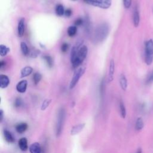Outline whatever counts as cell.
<instances>
[{
	"label": "cell",
	"instance_id": "6da1fadb",
	"mask_svg": "<svg viewBox=\"0 0 153 153\" xmlns=\"http://www.w3.org/2000/svg\"><path fill=\"white\" fill-rule=\"evenodd\" d=\"M109 32V28L107 23H103L100 24L97 26L94 32L93 37V41L96 43H98L104 41L108 36Z\"/></svg>",
	"mask_w": 153,
	"mask_h": 153
},
{
	"label": "cell",
	"instance_id": "7a4b0ae2",
	"mask_svg": "<svg viewBox=\"0 0 153 153\" xmlns=\"http://www.w3.org/2000/svg\"><path fill=\"white\" fill-rule=\"evenodd\" d=\"M88 54V48L85 45H81L78 51L76 58L71 62L74 68H77L83 62Z\"/></svg>",
	"mask_w": 153,
	"mask_h": 153
},
{
	"label": "cell",
	"instance_id": "3957f363",
	"mask_svg": "<svg viewBox=\"0 0 153 153\" xmlns=\"http://www.w3.org/2000/svg\"><path fill=\"white\" fill-rule=\"evenodd\" d=\"M65 111L63 108H60L59 111L57 115V123L56 126V137L60 136L62 133L63 124L65 122Z\"/></svg>",
	"mask_w": 153,
	"mask_h": 153
},
{
	"label": "cell",
	"instance_id": "277c9868",
	"mask_svg": "<svg viewBox=\"0 0 153 153\" xmlns=\"http://www.w3.org/2000/svg\"><path fill=\"white\" fill-rule=\"evenodd\" d=\"M145 63L149 65L153 62V40L149 39L145 43Z\"/></svg>",
	"mask_w": 153,
	"mask_h": 153
},
{
	"label": "cell",
	"instance_id": "5b68a950",
	"mask_svg": "<svg viewBox=\"0 0 153 153\" xmlns=\"http://www.w3.org/2000/svg\"><path fill=\"white\" fill-rule=\"evenodd\" d=\"M85 72V68H80L78 69L74 74L72 79L69 84V88L72 89L74 88L75 85L77 84L78 82L79 81L80 78L83 75Z\"/></svg>",
	"mask_w": 153,
	"mask_h": 153
},
{
	"label": "cell",
	"instance_id": "8992f818",
	"mask_svg": "<svg viewBox=\"0 0 153 153\" xmlns=\"http://www.w3.org/2000/svg\"><path fill=\"white\" fill-rule=\"evenodd\" d=\"M90 5L102 9H108L112 5V0H93Z\"/></svg>",
	"mask_w": 153,
	"mask_h": 153
},
{
	"label": "cell",
	"instance_id": "52a82bcc",
	"mask_svg": "<svg viewBox=\"0 0 153 153\" xmlns=\"http://www.w3.org/2000/svg\"><path fill=\"white\" fill-rule=\"evenodd\" d=\"M27 86V81L25 79L20 81L16 85V90L19 93H23L26 91Z\"/></svg>",
	"mask_w": 153,
	"mask_h": 153
},
{
	"label": "cell",
	"instance_id": "ba28073f",
	"mask_svg": "<svg viewBox=\"0 0 153 153\" xmlns=\"http://www.w3.org/2000/svg\"><path fill=\"white\" fill-rule=\"evenodd\" d=\"M25 30V22L24 18H21L18 22L17 25V33L20 37H22Z\"/></svg>",
	"mask_w": 153,
	"mask_h": 153
},
{
	"label": "cell",
	"instance_id": "9c48e42d",
	"mask_svg": "<svg viewBox=\"0 0 153 153\" xmlns=\"http://www.w3.org/2000/svg\"><path fill=\"white\" fill-rule=\"evenodd\" d=\"M133 25L135 27H137L139 26V22H140V15H139V9L137 6H135L133 10Z\"/></svg>",
	"mask_w": 153,
	"mask_h": 153
},
{
	"label": "cell",
	"instance_id": "30bf717a",
	"mask_svg": "<svg viewBox=\"0 0 153 153\" xmlns=\"http://www.w3.org/2000/svg\"><path fill=\"white\" fill-rule=\"evenodd\" d=\"M115 72V62L114 59H111L109 62L108 70V81L111 82L114 79V74Z\"/></svg>",
	"mask_w": 153,
	"mask_h": 153
},
{
	"label": "cell",
	"instance_id": "8fae6325",
	"mask_svg": "<svg viewBox=\"0 0 153 153\" xmlns=\"http://www.w3.org/2000/svg\"><path fill=\"white\" fill-rule=\"evenodd\" d=\"M29 150L30 153H41L42 151L41 145L38 142L32 143L29 147Z\"/></svg>",
	"mask_w": 153,
	"mask_h": 153
},
{
	"label": "cell",
	"instance_id": "7c38bea8",
	"mask_svg": "<svg viewBox=\"0 0 153 153\" xmlns=\"http://www.w3.org/2000/svg\"><path fill=\"white\" fill-rule=\"evenodd\" d=\"M85 125V123H81V124L75 125L71 128V133H70L71 134L74 136V135H76V134L79 133L84 128Z\"/></svg>",
	"mask_w": 153,
	"mask_h": 153
},
{
	"label": "cell",
	"instance_id": "4fadbf2b",
	"mask_svg": "<svg viewBox=\"0 0 153 153\" xmlns=\"http://www.w3.org/2000/svg\"><path fill=\"white\" fill-rule=\"evenodd\" d=\"M15 128H16V131L18 133L22 134L27 130V129L28 128V125L26 123H23V122L20 123H18L16 124Z\"/></svg>",
	"mask_w": 153,
	"mask_h": 153
},
{
	"label": "cell",
	"instance_id": "5bb4252c",
	"mask_svg": "<svg viewBox=\"0 0 153 153\" xmlns=\"http://www.w3.org/2000/svg\"><path fill=\"white\" fill-rule=\"evenodd\" d=\"M10 84V79L8 76L1 74L0 75V87L1 88H5L8 86Z\"/></svg>",
	"mask_w": 153,
	"mask_h": 153
},
{
	"label": "cell",
	"instance_id": "9a60e30c",
	"mask_svg": "<svg viewBox=\"0 0 153 153\" xmlns=\"http://www.w3.org/2000/svg\"><path fill=\"white\" fill-rule=\"evenodd\" d=\"M18 145L20 150L22 151H26L28 149L27 140L26 137H22L18 142Z\"/></svg>",
	"mask_w": 153,
	"mask_h": 153
},
{
	"label": "cell",
	"instance_id": "2e32d148",
	"mask_svg": "<svg viewBox=\"0 0 153 153\" xmlns=\"http://www.w3.org/2000/svg\"><path fill=\"white\" fill-rule=\"evenodd\" d=\"M33 71V68L31 66H26L23 68L20 71V77L21 78H25L29 75L31 74V73Z\"/></svg>",
	"mask_w": 153,
	"mask_h": 153
},
{
	"label": "cell",
	"instance_id": "e0dca14e",
	"mask_svg": "<svg viewBox=\"0 0 153 153\" xmlns=\"http://www.w3.org/2000/svg\"><path fill=\"white\" fill-rule=\"evenodd\" d=\"M4 136L6 142L9 143H12L15 142V138L14 137L13 135L10 131L7 130H4Z\"/></svg>",
	"mask_w": 153,
	"mask_h": 153
},
{
	"label": "cell",
	"instance_id": "ac0fdd59",
	"mask_svg": "<svg viewBox=\"0 0 153 153\" xmlns=\"http://www.w3.org/2000/svg\"><path fill=\"white\" fill-rule=\"evenodd\" d=\"M120 84L123 90H126L127 87V80L124 74H121L120 76Z\"/></svg>",
	"mask_w": 153,
	"mask_h": 153
},
{
	"label": "cell",
	"instance_id": "d6986e66",
	"mask_svg": "<svg viewBox=\"0 0 153 153\" xmlns=\"http://www.w3.org/2000/svg\"><path fill=\"white\" fill-rule=\"evenodd\" d=\"M55 11L58 16H62L63 15H64L65 10L64 9L63 5L62 4H57L56 7Z\"/></svg>",
	"mask_w": 153,
	"mask_h": 153
},
{
	"label": "cell",
	"instance_id": "ffe728a7",
	"mask_svg": "<svg viewBox=\"0 0 153 153\" xmlns=\"http://www.w3.org/2000/svg\"><path fill=\"white\" fill-rule=\"evenodd\" d=\"M143 126H144V123L142 118L140 117L137 118L135 124V129L137 131H140L143 128Z\"/></svg>",
	"mask_w": 153,
	"mask_h": 153
},
{
	"label": "cell",
	"instance_id": "44dd1931",
	"mask_svg": "<svg viewBox=\"0 0 153 153\" xmlns=\"http://www.w3.org/2000/svg\"><path fill=\"white\" fill-rule=\"evenodd\" d=\"M84 29L85 32L87 33H89L90 32V28H91V25H90V20L88 17V16H85V20H84Z\"/></svg>",
	"mask_w": 153,
	"mask_h": 153
},
{
	"label": "cell",
	"instance_id": "7402d4cb",
	"mask_svg": "<svg viewBox=\"0 0 153 153\" xmlns=\"http://www.w3.org/2000/svg\"><path fill=\"white\" fill-rule=\"evenodd\" d=\"M76 32H77V28H76V26H70L67 29L68 35L70 37L75 36Z\"/></svg>",
	"mask_w": 153,
	"mask_h": 153
},
{
	"label": "cell",
	"instance_id": "603a6c76",
	"mask_svg": "<svg viewBox=\"0 0 153 153\" xmlns=\"http://www.w3.org/2000/svg\"><path fill=\"white\" fill-rule=\"evenodd\" d=\"M43 59L45 60L47 65L50 68H52L53 66V58L49 55H45L43 56Z\"/></svg>",
	"mask_w": 153,
	"mask_h": 153
},
{
	"label": "cell",
	"instance_id": "cb8c5ba5",
	"mask_svg": "<svg viewBox=\"0 0 153 153\" xmlns=\"http://www.w3.org/2000/svg\"><path fill=\"white\" fill-rule=\"evenodd\" d=\"M20 48H21V51L23 55L27 56L29 54V50L27 44L25 42H22L20 43Z\"/></svg>",
	"mask_w": 153,
	"mask_h": 153
},
{
	"label": "cell",
	"instance_id": "d4e9b609",
	"mask_svg": "<svg viewBox=\"0 0 153 153\" xmlns=\"http://www.w3.org/2000/svg\"><path fill=\"white\" fill-rule=\"evenodd\" d=\"M10 51V49L7 47L6 45L1 44L0 45V55L1 56H5L8 52Z\"/></svg>",
	"mask_w": 153,
	"mask_h": 153
},
{
	"label": "cell",
	"instance_id": "484cf974",
	"mask_svg": "<svg viewBox=\"0 0 153 153\" xmlns=\"http://www.w3.org/2000/svg\"><path fill=\"white\" fill-rule=\"evenodd\" d=\"M119 107H120V115L122 118H125L126 116V107L124 106V104L123 101H120V104H119Z\"/></svg>",
	"mask_w": 153,
	"mask_h": 153
},
{
	"label": "cell",
	"instance_id": "4316f807",
	"mask_svg": "<svg viewBox=\"0 0 153 153\" xmlns=\"http://www.w3.org/2000/svg\"><path fill=\"white\" fill-rule=\"evenodd\" d=\"M42 75L39 72H35L33 75V82L35 85H37L41 80Z\"/></svg>",
	"mask_w": 153,
	"mask_h": 153
},
{
	"label": "cell",
	"instance_id": "83f0119b",
	"mask_svg": "<svg viewBox=\"0 0 153 153\" xmlns=\"http://www.w3.org/2000/svg\"><path fill=\"white\" fill-rule=\"evenodd\" d=\"M51 102V99H47L44 100V102L42 103V105H41V109L42 111L45 110L48 108V106L50 105Z\"/></svg>",
	"mask_w": 153,
	"mask_h": 153
},
{
	"label": "cell",
	"instance_id": "f1b7e54d",
	"mask_svg": "<svg viewBox=\"0 0 153 153\" xmlns=\"http://www.w3.org/2000/svg\"><path fill=\"white\" fill-rule=\"evenodd\" d=\"M22 104V100L20 97H17L15 99L14 102V106L16 108H19L21 106Z\"/></svg>",
	"mask_w": 153,
	"mask_h": 153
},
{
	"label": "cell",
	"instance_id": "f546056e",
	"mask_svg": "<svg viewBox=\"0 0 153 153\" xmlns=\"http://www.w3.org/2000/svg\"><path fill=\"white\" fill-rule=\"evenodd\" d=\"M104 92H105V82H104V80L102 79L100 84V94L101 96H103Z\"/></svg>",
	"mask_w": 153,
	"mask_h": 153
},
{
	"label": "cell",
	"instance_id": "4dcf8cb0",
	"mask_svg": "<svg viewBox=\"0 0 153 153\" xmlns=\"http://www.w3.org/2000/svg\"><path fill=\"white\" fill-rule=\"evenodd\" d=\"M153 82V69L151 71V72L148 75L147 79H146V84H150Z\"/></svg>",
	"mask_w": 153,
	"mask_h": 153
},
{
	"label": "cell",
	"instance_id": "1f68e13d",
	"mask_svg": "<svg viewBox=\"0 0 153 153\" xmlns=\"http://www.w3.org/2000/svg\"><path fill=\"white\" fill-rule=\"evenodd\" d=\"M131 1L132 0H123L124 8H129L131 5Z\"/></svg>",
	"mask_w": 153,
	"mask_h": 153
},
{
	"label": "cell",
	"instance_id": "d6a6232c",
	"mask_svg": "<svg viewBox=\"0 0 153 153\" xmlns=\"http://www.w3.org/2000/svg\"><path fill=\"white\" fill-rule=\"evenodd\" d=\"M68 48H69V44L68 43L64 42V43H63L62 44V45H61V50H62V52H63V53L66 52L68 51Z\"/></svg>",
	"mask_w": 153,
	"mask_h": 153
},
{
	"label": "cell",
	"instance_id": "836d02e7",
	"mask_svg": "<svg viewBox=\"0 0 153 153\" xmlns=\"http://www.w3.org/2000/svg\"><path fill=\"white\" fill-rule=\"evenodd\" d=\"M74 23H75V26H76V27L77 26H81V25L84 24V20L81 18H78L76 20H75Z\"/></svg>",
	"mask_w": 153,
	"mask_h": 153
},
{
	"label": "cell",
	"instance_id": "e575fe53",
	"mask_svg": "<svg viewBox=\"0 0 153 153\" xmlns=\"http://www.w3.org/2000/svg\"><path fill=\"white\" fill-rule=\"evenodd\" d=\"M72 11L70 8L66 9L65 11V16H66L68 17H69L72 15Z\"/></svg>",
	"mask_w": 153,
	"mask_h": 153
},
{
	"label": "cell",
	"instance_id": "d590c367",
	"mask_svg": "<svg viewBox=\"0 0 153 153\" xmlns=\"http://www.w3.org/2000/svg\"><path fill=\"white\" fill-rule=\"evenodd\" d=\"M39 53H38L37 51H32L30 54V57H36L38 55Z\"/></svg>",
	"mask_w": 153,
	"mask_h": 153
},
{
	"label": "cell",
	"instance_id": "8d00e7d4",
	"mask_svg": "<svg viewBox=\"0 0 153 153\" xmlns=\"http://www.w3.org/2000/svg\"><path fill=\"white\" fill-rule=\"evenodd\" d=\"M3 116H4V112H3V111H2V109H1V111H0V120H1V121H2Z\"/></svg>",
	"mask_w": 153,
	"mask_h": 153
},
{
	"label": "cell",
	"instance_id": "74e56055",
	"mask_svg": "<svg viewBox=\"0 0 153 153\" xmlns=\"http://www.w3.org/2000/svg\"><path fill=\"white\" fill-rule=\"evenodd\" d=\"M5 65V62L4 61H1V62H0V68H2Z\"/></svg>",
	"mask_w": 153,
	"mask_h": 153
},
{
	"label": "cell",
	"instance_id": "f35d334b",
	"mask_svg": "<svg viewBox=\"0 0 153 153\" xmlns=\"http://www.w3.org/2000/svg\"><path fill=\"white\" fill-rule=\"evenodd\" d=\"M93 1V0H84V1L85 3L88 4H90Z\"/></svg>",
	"mask_w": 153,
	"mask_h": 153
},
{
	"label": "cell",
	"instance_id": "ab89813d",
	"mask_svg": "<svg viewBox=\"0 0 153 153\" xmlns=\"http://www.w3.org/2000/svg\"><path fill=\"white\" fill-rule=\"evenodd\" d=\"M136 153H142V149H141V148H139V149L137 150V151H136Z\"/></svg>",
	"mask_w": 153,
	"mask_h": 153
},
{
	"label": "cell",
	"instance_id": "60d3db41",
	"mask_svg": "<svg viewBox=\"0 0 153 153\" xmlns=\"http://www.w3.org/2000/svg\"><path fill=\"white\" fill-rule=\"evenodd\" d=\"M41 153H44V152L43 151H42V152H41Z\"/></svg>",
	"mask_w": 153,
	"mask_h": 153
},
{
	"label": "cell",
	"instance_id": "b9f144b4",
	"mask_svg": "<svg viewBox=\"0 0 153 153\" xmlns=\"http://www.w3.org/2000/svg\"><path fill=\"white\" fill-rule=\"evenodd\" d=\"M73 1H76V0H73Z\"/></svg>",
	"mask_w": 153,
	"mask_h": 153
}]
</instances>
